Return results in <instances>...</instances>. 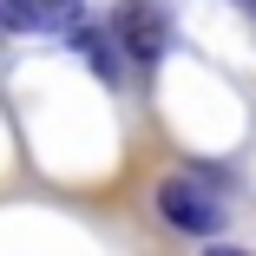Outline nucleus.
I'll list each match as a JSON object with an SVG mask.
<instances>
[{
    "label": "nucleus",
    "mask_w": 256,
    "mask_h": 256,
    "mask_svg": "<svg viewBox=\"0 0 256 256\" xmlns=\"http://www.w3.org/2000/svg\"><path fill=\"white\" fill-rule=\"evenodd\" d=\"M112 33H118V46H125L132 66H158L164 46H171V14L158 7V0H118Z\"/></svg>",
    "instance_id": "nucleus-1"
},
{
    "label": "nucleus",
    "mask_w": 256,
    "mask_h": 256,
    "mask_svg": "<svg viewBox=\"0 0 256 256\" xmlns=\"http://www.w3.org/2000/svg\"><path fill=\"white\" fill-rule=\"evenodd\" d=\"M158 217H164L171 230H184V236H210V230L224 224V204H217V190H210V184L190 171V178L158 184Z\"/></svg>",
    "instance_id": "nucleus-2"
},
{
    "label": "nucleus",
    "mask_w": 256,
    "mask_h": 256,
    "mask_svg": "<svg viewBox=\"0 0 256 256\" xmlns=\"http://www.w3.org/2000/svg\"><path fill=\"white\" fill-rule=\"evenodd\" d=\"M79 0H0V26L7 33H60L72 26Z\"/></svg>",
    "instance_id": "nucleus-3"
},
{
    "label": "nucleus",
    "mask_w": 256,
    "mask_h": 256,
    "mask_svg": "<svg viewBox=\"0 0 256 256\" xmlns=\"http://www.w3.org/2000/svg\"><path fill=\"white\" fill-rule=\"evenodd\" d=\"M72 46H79V60H86L98 79H106V86H118L125 66H132V60H125V46H118V33H92V26H79Z\"/></svg>",
    "instance_id": "nucleus-4"
},
{
    "label": "nucleus",
    "mask_w": 256,
    "mask_h": 256,
    "mask_svg": "<svg viewBox=\"0 0 256 256\" xmlns=\"http://www.w3.org/2000/svg\"><path fill=\"white\" fill-rule=\"evenodd\" d=\"M204 256H243V250H230V243H210V250H204Z\"/></svg>",
    "instance_id": "nucleus-5"
}]
</instances>
